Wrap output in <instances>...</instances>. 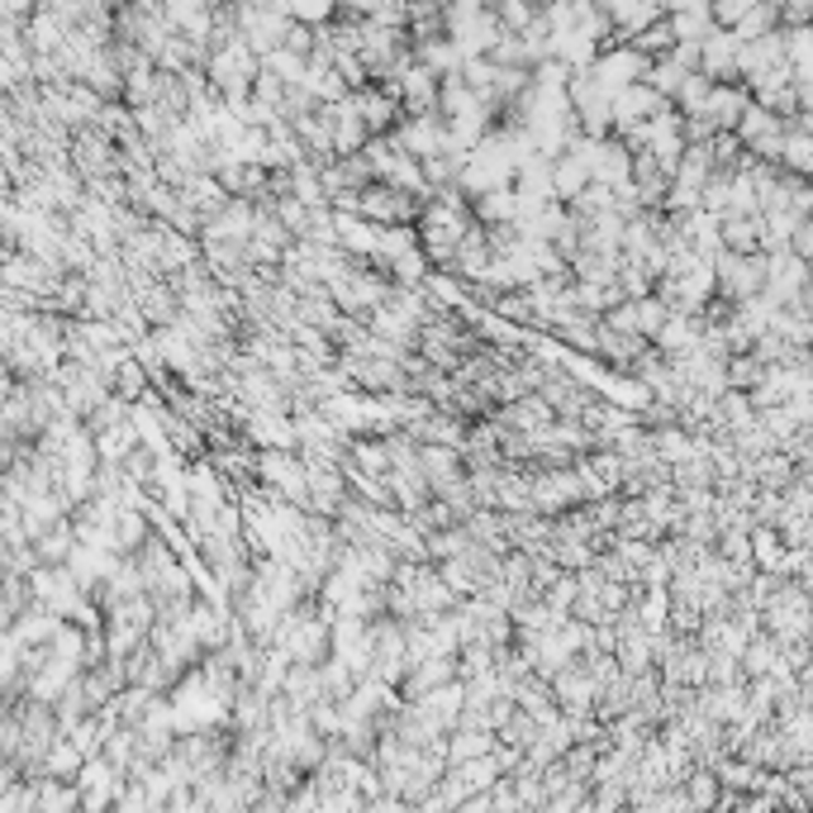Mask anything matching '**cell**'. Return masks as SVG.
I'll return each mask as SVG.
<instances>
[{
	"mask_svg": "<svg viewBox=\"0 0 813 813\" xmlns=\"http://www.w3.org/2000/svg\"><path fill=\"white\" fill-rule=\"evenodd\" d=\"M713 271H719V291L723 300H742L761 295L766 291V252H733V248H719L713 252Z\"/></svg>",
	"mask_w": 813,
	"mask_h": 813,
	"instance_id": "1",
	"label": "cell"
},
{
	"mask_svg": "<svg viewBox=\"0 0 813 813\" xmlns=\"http://www.w3.org/2000/svg\"><path fill=\"white\" fill-rule=\"evenodd\" d=\"M737 138L747 143L752 157H766V162H780L784 153V138H790V124H784V114H776L761 100H752L747 114L737 120Z\"/></svg>",
	"mask_w": 813,
	"mask_h": 813,
	"instance_id": "2",
	"label": "cell"
},
{
	"mask_svg": "<svg viewBox=\"0 0 813 813\" xmlns=\"http://www.w3.org/2000/svg\"><path fill=\"white\" fill-rule=\"evenodd\" d=\"M809 276H813V262L799 257L794 248L766 252V295L776 300V305H790V300L809 285Z\"/></svg>",
	"mask_w": 813,
	"mask_h": 813,
	"instance_id": "3",
	"label": "cell"
},
{
	"mask_svg": "<svg viewBox=\"0 0 813 813\" xmlns=\"http://www.w3.org/2000/svg\"><path fill=\"white\" fill-rule=\"evenodd\" d=\"M391 138L414 157H433V153H442V138H448V120H442L438 110L433 114H405V120L391 128Z\"/></svg>",
	"mask_w": 813,
	"mask_h": 813,
	"instance_id": "4",
	"label": "cell"
},
{
	"mask_svg": "<svg viewBox=\"0 0 813 813\" xmlns=\"http://www.w3.org/2000/svg\"><path fill=\"white\" fill-rule=\"evenodd\" d=\"M699 48H704L699 53V71H704L709 81H733L742 71V38L733 29H713Z\"/></svg>",
	"mask_w": 813,
	"mask_h": 813,
	"instance_id": "5",
	"label": "cell"
},
{
	"mask_svg": "<svg viewBox=\"0 0 813 813\" xmlns=\"http://www.w3.org/2000/svg\"><path fill=\"white\" fill-rule=\"evenodd\" d=\"M552 695H556V704H562L566 713H595L599 685H595L590 670H585L580 656H576L566 670H556V676H552Z\"/></svg>",
	"mask_w": 813,
	"mask_h": 813,
	"instance_id": "6",
	"label": "cell"
},
{
	"mask_svg": "<svg viewBox=\"0 0 813 813\" xmlns=\"http://www.w3.org/2000/svg\"><path fill=\"white\" fill-rule=\"evenodd\" d=\"M670 100L656 91L652 81H633V86H623L619 95H613V128H628V124H642V120H652L656 110H666Z\"/></svg>",
	"mask_w": 813,
	"mask_h": 813,
	"instance_id": "7",
	"label": "cell"
},
{
	"mask_svg": "<svg viewBox=\"0 0 813 813\" xmlns=\"http://www.w3.org/2000/svg\"><path fill=\"white\" fill-rule=\"evenodd\" d=\"M352 100H357V110H362L371 134H385V128H395L399 120H405V100H399L391 86H385V91H376V86H357Z\"/></svg>",
	"mask_w": 813,
	"mask_h": 813,
	"instance_id": "8",
	"label": "cell"
},
{
	"mask_svg": "<svg viewBox=\"0 0 813 813\" xmlns=\"http://www.w3.org/2000/svg\"><path fill=\"white\" fill-rule=\"evenodd\" d=\"M647 352V338L642 334H623V328H613L609 319H599V342H595V357L605 366H619V371H628L637 362V357Z\"/></svg>",
	"mask_w": 813,
	"mask_h": 813,
	"instance_id": "9",
	"label": "cell"
},
{
	"mask_svg": "<svg viewBox=\"0 0 813 813\" xmlns=\"http://www.w3.org/2000/svg\"><path fill=\"white\" fill-rule=\"evenodd\" d=\"M456 676H462L456 652L452 656H428V662H414L409 666V676H405V685H399V695H405V699H424V695H433L438 685H448Z\"/></svg>",
	"mask_w": 813,
	"mask_h": 813,
	"instance_id": "10",
	"label": "cell"
},
{
	"mask_svg": "<svg viewBox=\"0 0 813 813\" xmlns=\"http://www.w3.org/2000/svg\"><path fill=\"white\" fill-rule=\"evenodd\" d=\"M609 20H613V34L619 38H637L647 24H656L666 14L662 0H605Z\"/></svg>",
	"mask_w": 813,
	"mask_h": 813,
	"instance_id": "11",
	"label": "cell"
},
{
	"mask_svg": "<svg viewBox=\"0 0 813 813\" xmlns=\"http://www.w3.org/2000/svg\"><path fill=\"white\" fill-rule=\"evenodd\" d=\"M595 181V171H590V157L585 153H576V148H566L562 157H552V191H556V200H576L585 185Z\"/></svg>",
	"mask_w": 813,
	"mask_h": 813,
	"instance_id": "12",
	"label": "cell"
},
{
	"mask_svg": "<svg viewBox=\"0 0 813 813\" xmlns=\"http://www.w3.org/2000/svg\"><path fill=\"white\" fill-rule=\"evenodd\" d=\"M747 105H752V100L742 95L737 86L713 81V91H709V100H704V110H695V114H699V120H709V124L723 134V128H737V120L747 114Z\"/></svg>",
	"mask_w": 813,
	"mask_h": 813,
	"instance_id": "13",
	"label": "cell"
},
{
	"mask_svg": "<svg viewBox=\"0 0 813 813\" xmlns=\"http://www.w3.org/2000/svg\"><path fill=\"white\" fill-rule=\"evenodd\" d=\"M495 419L523 428V433H542V428L556 419V409L533 391V395H523V399H509V405H495Z\"/></svg>",
	"mask_w": 813,
	"mask_h": 813,
	"instance_id": "14",
	"label": "cell"
},
{
	"mask_svg": "<svg viewBox=\"0 0 813 813\" xmlns=\"http://www.w3.org/2000/svg\"><path fill=\"white\" fill-rule=\"evenodd\" d=\"M699 334H704V314H695V309H670L666 314V324H662V334H656L652 342L662 352H685V348H695Z\"/></svg>",
	"mask_w": 813,
	"mask_h": 813,
	"instance_id": "15",
	"label": "cell"
},
{
	"mask_svg": "<svg viewBox=\"0 0 813 813\" xmlns=\"http://www.w3.org/2000/svg\"><path fill=\"white\" fill-rule=\"evenodd\" d=\"M519 210H523V195L513 191V185H495V191L471 200V214H476L481 224H519Z\"/></svg>",
	"mask_w": 813,
	"mask_h": 813,
	"instance_id": "16",
	"label": "cell"
},
{
	"mask_svg": "<svg viewBox=\"0 0 813 813\" xmlns=\"http://www.w3.org/2000/svg\"><path fill=\"white\" fill-rule=\"evenodd\" d=\"M342 471H362V476H391L395 462H391V448H385V433L381 438H352V452H348V466Z\"/></svg>",
	"mask_w": 813,
	"mask_h": 813,
	"instance_id": "17",
	"label": "cell"
},
{
	"mask_svg": "<svg viewBox=\"0 0 813 813\" xmlns=\"http://www.w3.org/2000/svg\"><path fill=\"white\" fill-rule=\"evenodd\" d=\"M766 214H723V248L733 252H761Z\"/></svg>",
	"mask_w": 813,
	"mask_h": 813,
	"instance_id": "18",
	"label": "cell"
},
{
	"mask_svg": "<svg viewBox=\"0 0 813 813\" xmlns=\"http://www.w3.org/2000/svg\"><path fill=\"white\" fill-rule=\"evenodd\" d=\"M495 747H499V733H495V727H452V733H448V756H452V766L476 761V756L495 752Z\"/></svg>",
	"mask_w": 813,
	"mask_h": 813,
	"instance_id": "19",
	"label": "cell"
},
{
	"mask_svg": "<svg viewBox=\"0 0 813 813\" xmlns=\"http://www.w3.org/2000/svg\"><path fill=\"white\" fill-rule=\"evenodd\" d=\"M148 538H153V519H148V513H143L138 505H124L120 519H114V552H120V556H134Z\"/></svg>",
	"mask_w": 813,
	"mask_h": 813,
	"instance_id": "20",
	"label": "cell"
},
{
	"mask_svg": "<svg viewBox=\"0 0 813 813\" xmlns=\"http://www.w3.org/2000/svg\"><path fill=\"white\" fill-rule=\"evenodd\" d=\"M652 442H656V456H662L666 466L685 462V456L699 452V438L690 433V424H666V428H652Z\"/></svg>",
	"mask_w": 813,
	"mask_h": 813,
	"instance_id": "21",
	"label": "cell"
},
{
	"mask_svg": "<svg viewBox=\"0 0 813 813\" xmlns=\"http://www.w3.org/2000/svg\"><path fill=\"white\" fill-rule=\"evenodd\" d=\"M81 766H86V752H81L67 733L53 742L48 756H43V776H57V780H77V776H81Z\"/></svg>",
	"mask_w": 813,
	"mask_h": 813,
	"instance_id": "22",
	"label": "cell"
},
{
	"mask_svg": "<svg viewBox=\"0 0 813 813\" xmlns=\"http://www.w3.org/2000/svg\"><path fill=\"white\" fill-rule=\"evenodd\" d=\"M153 391V371L143 366V357L128 348L124 352V362H120V371H114V395H124V399H143Z\"/></svg>",
	"mask_w": 813,
	"mask_h": 813,
	"instance_id": "23",
	"label": "cell"
},
{
	"mask_svg": "<svg viewBox=\"0 0 813 813\" xmlns=\"http://www.w3.org/2000/svg\"><path fill=\"white\" fill-rule=\"evenodd\" d=\"M138 442H143V433H138L134 419L110 424V428H100V433H95V448H100V456H105V462H124V456L134 452Z\"/></svg>",
	"mask_w": 813,
	"mask_h": 813,
	"instance_id": "24",
	"label": "cell"
},
{
	"mask_svg": "<svg viewBox=\"0 0 813 813\" xmlns=\"http://www.w3.org/2000/svg\"><path fill=\"white\" fill-rule=\"evenodd\" d=\"M476 533H471L466 523H452V528H438V533H428V556L433 562H448V556H466L471 547H476Z\"/></svg>",
	"mask_w": 813,
	"mask_h": 813,
	"instance_id": "25",
	"label": "cell"
},
{
	"mask_svg": "<svg viewBox=\"0 0 813 813\" xmlns=\"http://www.w3.org/2000/svg\"><path fill=\"white\" fill-rule=\"evenodd\" d=\"M77 809H81V784L77 780L43 776V804H38V813H77Z\"/></svg>",
	"mask_w": 813,
	"mask_h": 813,
	"instance_id": "26",
	"label": "cell"
},
{
	"mask_svg": "<svg viewBox=\"0 0 813 813\" xmlns=\"http://www.w3.org/2000/svg\"><path fill=\"white\" fill-rule=\"evenodd\" d=\"M86 623H77V619H63V628L53 633V656H63V662H71V666H86Z\"/></svg>",
	"mask_w": 813,
	"mask_h": 813,
	"instance_id": "27",
	"label": "cell"
},
{
	"mask_svg": "<svg viewBox=\"0 0 813 813\" xmlns=\"http://www.w3.org/2000/svg\"><path fill=\"white\" fill-rule=\"evenodd\" d=\"M428 267H433V262H428L424 242H419V248H405L399 257H391V262H385V271L395 276V285H424V281H428Z\"/></svg>",
	"mask_w": 813,
	"mask_h": 813,
	"instance_id": "28",
	"label": "cell"
},
{
	"mask_svg": "<svg viewBox=\"0 0 813 813\" xmlns=\"http://www.w3.org/2000/svg\"><path fill=\"white\" fill-rule=\"evenodd\" d=\"M685 794H690L695 809H709V804H723V780L713 766H699L685 776Z\"/></svg>",
	"mask_w": 813,
	"mask_h": 813,
	"instance_id": "29",
	"label": "cell"
},
{
	"mask_svg": "<svg viewBox=\"0 0 813 813\" xmlns=\"http://www.w3.org/2000/svg\"><path fill=\"white\" fill-rule=\"evenodd\" d=\"M780 666V642L776 637H761V642H747V647H742V670H747V676L756 680V676H770V670Z\"/></svg>",
	"mask_w": 813,
	"mask_h": 813,
	"instance_id": "30",
	"label": "cell"
},
{
	"mask_svg": "<svg viewBox=\"0 0 813 813\" xmlns=\"http://www.w3.org/2000/svg\"><path fill=\"white\" fill-rule=\"evenodd\" d=\"M652 281H656V271L642 262V257H628V252H623V262H619V285H623V295H628V300L652 295Z\"/></svg>",
	"mask_w": 813,
	"mask_h": 813,
	"instance_id": "31",
	"label": "cell"
},
{
	"mask_svg": "<svg viewBox=\"0 0 813 813\" xmlns=\"http://www.w3.org/2000/svg\"><path fill=\"white\" fill-rule=\"evenodd\" d=\"M666 314H670V305L662 295H642V300H633V319H637V334L642 338H656L662 334V324H666Z\"/></svg>",
	"mask_w": 813,
	"mask_h": 813,
	"instance_id": "32",
	"label": "cell"
},
{
	"mask_svg": "<svg viewBox=\"0 0 813 813\" xmlns=\"http://www.w3.org/2000/svg\"><path fill=\"white\" fill-rule=\"evenodd\" d=\"M776 5H766V0H756V5L742 14V20L733 24V34L742 38V43H752V38H761V34H770V29H776Z\"/></svg>",
	"mask_w": 813,
	"mask_h": 813,
	"instance_id": "33",
	"label": "cell"
},
{
	"mask_svg": "<svg viewBox=\"0 0 813 813\" xmlns=\"http://www.w3.org/2000/svg\"><path fill=\"white\" fill-rule=\"evenodd\" d=\"M780 162L790 167V171H804V177H809V171H813V134H804V128H790Z\"/></svg>",
	"mask_w": 813,
	"mask_h": 813,
	"instance_id": "34",
	"label": "cell"
},
{
	"mask_svg": "<svg viewBox=\"0 0 813 813\" xmlns=\"http://www.w3.org/2000/svg\"><path fill=\"white\" fill-rule=\"evenodd\" d=\"M752 556H756V562H761V566H770V571H776V566H784V552H780V538H776V528H756V533H752Z\"/></svg>",
	"mask_w": 813,
	"mask_h": 813,
	"instance_id": "35",
	"label": "cell"
},
{
	"mask_svg": "<svg viewBox=\"0 0 813 813\" xmlns=\"http://www.w3.org/2000/svg\"><path fill=\"white\" fill-rule=\"evenodd\" d=\"M576 595H580V576H576V571H562V576H556V580L547 585V595H542V599H547L552 609H566V613H571V605H576Z\"/></svg>",
	"mask_w": 813,
	"mask_h": 813,
	"instance_id": "36",
	"label": "cell"
},
{
	"mask_svg": "<svg viewBox=\"0 0 813 813\" xmlns=\"http://www.w3.org/2000/svg\"><path fill=\"white\" fill-rule=\"evenodd\" d=\"M794 252H799V257H809V262H813V214H809L804 224H799V234H794Z\"/></svg>",
	"mask_w": 813,
	"mask_h": 813,
	"instance_id": "37",
	"label": "cell"
}]
</instances>
